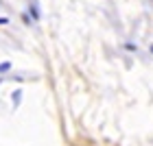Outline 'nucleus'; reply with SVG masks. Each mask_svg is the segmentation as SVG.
<instances>
[{"label": "nucleus", "instance_id": "obj_1", "mask_svg": "<svg viewBox=\"0 0 153 146\" xmlns=\"http://www.w3.org/2000/svg\"><path fill=\"white\" fill-rule=\"evenodd\" d=\"M4 70H9V63H0V72H4Z\"/></svg>", "mask_w": 153, "mask_h": 146}, {"label": "nucleus", "instance_id": "obj_2", "mask_svg": "<svg viewBox=\"0 0 153 146\" xmlns=\"http://www.w3.org/2000/svg\"><path fill=\"white\" fill-rule=\"evenodd\" d=\"M151 50H153V48H151Z\"/></svg>", "mask_w": 153, "mask_h": 146}]
</instances>
